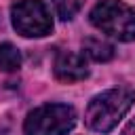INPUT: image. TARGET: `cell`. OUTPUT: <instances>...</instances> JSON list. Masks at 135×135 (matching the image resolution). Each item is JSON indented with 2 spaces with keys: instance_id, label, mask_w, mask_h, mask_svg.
<instances>
[{
  "instance_id": "obj_6",
  "label": "cell",
  "mask_w": 135,
  "mask_h": 135,
  "mask_svg": "<svg viewBox=\"0 0 135 135\" xmlns=\"http://www.w3.org/2000/svg\"><path fill=\"white\" fill-rule=\"evenodd\" d=\"M82 55H86L89 59L97 61V63H105L110 59H114L116 51H114V44L101 40V38H84L82 40Z\"/></svg>"
},
{
  "instance_id": "obj_7",
  "label": "cell",
  "mask_w": 135,
  "mask_h": 135,
  "mask_svg": "<svg viewBox=\"0 0 135 135\" xmlns=\"http://www.w3.org/2000/svg\"><path fill=\"white\" fill-rule=\"evenodd\" d=\"M21 68V53L15 44L2 42L0 44V70L2 72H17Z\"/></svg>"
},
{
  "instance_id": "obj_3",
  "label": "cell",
  "mask_w": 135,
  "mask_h": 135,
  "mask_svg": "<svg viewBox=\"0 0 135 135\" xmlns=\"http://www.w3.org/2000/svg\"><path fill=\"white\" fill-rule=\"evenodd\" d=\"M76 124V110L68 103H42L34 108L25 122V135H68Z\"/></svg>"
},
{
  "instance_id": "obj_9",
  "label": "cell",
  "mask_w": 135,
  "mask_h": 135,
  "mask_svg": "<svg viewBox=\"0 0 135 135\" xmlns=\"http://www.w3.org/2000/svg\"><path fill=\"white\" fill-rule=\"evenodd\" d=\"M122 135H135V118L124 127V131H122Z\"/></svg>"
},
{
  "instance_id": "obj_5",
  "label": "cell",
  "mask_w": 135,
  "mask_h": 135,
  "mask_svg": "<svg viewBox=\"0 0 135 135\" xmlns=\"http://www.w3.org/2000/svg\"><path fill=\"white\" fill-rule=\"evenodd\" d=\"M53 74L61 82H80L89 78V68L84 61V55H78L74 51H59L53 61Z\"/></svg>"
},
{
  "instance_id": "obj_8",
  "label": "cell",
  "mask_w": 135,
  "mask_h": 135,
  "mask_svg": "<svg viewBox=\"0 0 135 135\" xmlns=\"http://www.w3.org/2000/svg\"><path fill=\"white\" fill-rule=\"evenodd\" d=\"M84 0H53V6H55V13L61 21H70L74 19L80 8H82Z\"/></svg>"
},
{
  "instance_id": "obj_4",
  "label": "cell",
  "mask_w": 135,
  "mask_h": 135,
  "mask_svg": "<svg viewBox=\"0 0 135 135\" xmlns=\"http://www.w3.org/2000/svg\"><path fill=\"white\" fill-rule=\"evenodd\" d=\"M11 21L23 38H42L53 32V19L42 0H17L11 6Z\"/></svg>"
},
{
  "instance_id": "obj_1",
  "label": "cell",
  "mask_w": 135,
  "mask_h": 135,
  "mask_svg": "<svg viewBox=\"0 0 135 135\" xmlns=\"http://www.w3.org/2000/svg\"><path fill=\"white\" fill-rule=\"evenodd\" d=\"M135 103V89L131 86H114L91 97L84 110V122L95 133H110L116 124L127 116V112Z\"/></svg>"
},
{
  "instance_id": "obj_2",
  "label": "cell",
  "mask_w": 135,
  "mask_h": 135,
  "mask_svg": "<svg viewBox=\"0 0 135 135\" xmlns=\"http://www.w3.org/2000/svg\"><path fill=\"white\" fill-rule=\"evenodd\" d=\"M89 21L101 34L118 40L133 42L135 40V8H131L122 0H101L89 13Z\"/></svg>"
}]
</instances>
